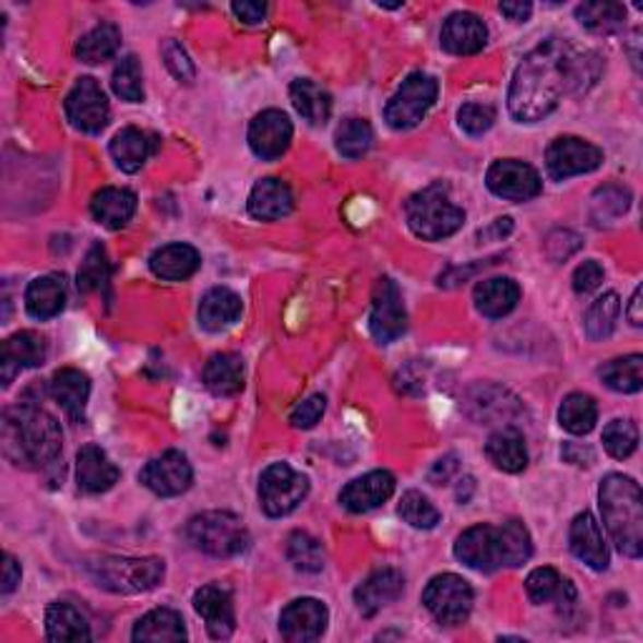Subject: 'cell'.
<instances>
[{"label":"cell","instance_id":"1","mask_svg":"<svg viewBox=\"0 0 643 643\" xmlns=\"http://www.w3.org/2000/svg\"><path fill=\"white\" fill-rule=\"evenodd\" d=\"M588 61L575 53L561 38H548L523 58L517 66L508 108L513 119L533 123L546 119L561 104L568 88H581L583 81H593L586 73Z\"/></svg>","mask_w":643,"mask_h":643},{"label":"cell","instance_id":"2","mask_svg":"<svg viewBox=\"0 0 643 643\" xmlns=\"http://www.w3.org/2000/svg\"><path fill=\"white\" fill-rule=\"evenodd\" d=\"M3 455L19 467L40 471L56 465L63 432L51 413L33 403H21L3 415Z\"/></svg>","mask_w":643,"mask_h":643},{"label":"cell","instance_id":"3","mask_svg":"<svg viewBox=\"0 0 643 643\" xmlns=\"http://www.w3.org/2000/svg\"><path fill=\"white\" fill-rule=\"evenodd\" d=\"M598 500L604 523L618 550L629 558H639L643 553V498L639 483L621 473L606 475Z\"/></svg>","mask_w":643,"mask_h":643},{"label":"cell","instance_id":"4","mask_svg":"<svg viewBox=\"0 0 643 643\" xmlns=\"http://www.w3.org/2000/svg\"><path fill=\"white\" fill-rule=\"evenodd\" d=\"M86 573L98 588L133 596L156 588L164 581L166 565L162 558H119L102 556L86 563Z\"/></svg>","mask_w":643,"mask_h":643},{"label":"cell","instance_id":"5","mask_svg":"<svg viewBox=\"0 0 643 643\" xmlns=\"http://www.w3.org/2000/svg\"><path fill=\"white\" fill-rule=\"evenodd\" d=\"M405 212L413 234L425 241L445 239L461 229L465 222V212L450 202L448 189L442 183H432V187L417 191L407 202Z\"/></svg>","mask_w":643,"mask_h":643},{"label":"cell","instance_id":"6","mask_svg":"<svg viewBox=\"0 0 643 643\" xmlns=\"http://www.w3.org/2000/svg\"><path fill=\"white\" fill-rule=\"evenodd\" d=\"M189 540L214 558H231L249 548V533L234 513L212 511L191 517Z\"/></svg>","mask_w":643,"mask_h":643},{"label":"cell","instance_id":"7","mask_svg":"<svg viewBox=\"0 0 643 643\" xmlns=\"http://www.w3.org/2000/svg\"><path fill=\"white\" fill-rule=\"evenodd\" d=\"M309 492V480L287 463H274L259 478V505L270 517L289 515Z\"/></svg>","mask_w":643,"mask_h":643},{"label":"cell","instance_id":"8","mask_svg":"<svg viewBox=\"0 0 643 643\" xmlns=\"http://www.w3.org/2000/svg\"><path fill=\"white\" fill-rule=\"evenodd\" d=\"M438 98V81L428 73H410L397 88V94L390 98L385 108V121L392 129H413L425 119L432 104Z\"/></svg>","mask_w":643,"mask_h":643},{"label":"cell","instance_id":"9","mask_svg":"<svg viewBox=\"0 0 643 643\" xmlns=\"http://www.w3.org/2000/svg\"><path fill=\"white\" fill-rule=\"evenodd\" d=\"M422 604L442 626H461L473 611L471 583L455 573L436 575L422 591Z\"/></svg>","mask_w":643,"mask_h":643},{"label":"cell","instance_id":"10","mask_svg":"<svg viewBox=\"0 0 643 643\" xmlns=\"http://www.w3.org/2000/svg\"><path fill=\"white\" fill-rule=\"evenodd\" d=\"M407 328V312L403 305V295H400L397 284L382 277L374 284L372 295V312H370V332L380 345H390Z\"/></svg>","mask_w":643,"mask_h":643},{"label":"cell","instance_id":"11","mask_svg":"<svg viewBox=\"0 0 643 643\" xmlns=\"http://www.w3.org/2000/svg\"><path fill=\"white\" fill-rule=\"evenodd\" d=\"M600 162H604V152L598 146L588 144V141L575 136L556 139L546 152L548 174L558 181L598 169Z\"/></svg>","mask_w":643,"mask_h":643},{"label":"cell","instance_id":"12","mask_svg":"<svg viewBox=\"0 0 643 643\" xmlns=\"http://www.w3.org/2000/svg\"><path fill=\"white\" fill-rule=\"evenodd\" d=\"M66 116H69V121L81 131H104L108 116H111L104 88L98 86L94 79H81L76 86H73L71 94L66 96Z\"/></svg>","mask_w":643,"mask_h":643},{"label":"cell","instance_id":"13","mask_svg":"<svg viewBox=\"0 0 643 643\" xmlns=\"http://www.w3.org/2000/svg\"><path fill=\"white\" fill-rule=\"evenodd\" d=\"M486 181L492 194L508 199V202H528L543 189L538 171L528 164L515 162V158H503V162L492 164Z\"/></svg>","mask_w":643,"mask_h":643},{"label":"cell","instance_id":"14","mask_svg":"<svg viewBox=\"0 0 643 643\" xmlns=\"http://www.w3.org/2000/svg\"><path fill=\"white\" fill-rule=\"evenodd\" d=\"M141 483L156 492L162 498H174L181 496L191 488V480H194V473H191V465L187 455H181L179 450H169V453L154 457L148 461L144 471H141Z\"/></svg>","mask_w":643,"mask_h":643},{"label":"cell","instance_id":"15","mask_svg":"<svg viewBox=\"0 0 643 643\" xmlns=\"http://www.w3.org/2000/svg\"><path fill=\"white\" fill-rule=\"evenodd\" d=\"M455 558L475 571L492 573L503 568L500 533L492 525H473L455 540Z\"/></svg>","mask_w":643,"mask_h":643},{"label":"cell","instance_id":"16","mask_svg":"<svg viewBox=\"0 0 643 643\" xmlns=\"http://www.w3.org/2000/svg\"><path fill=\"white\" fill-rule=\"evenodd\" d=\"M328 608L317 598H299L284 608L279 616V631L289 643L317 641L328 629Z\"/></svg>","mask_w":643,"mask_h":643},{"label":"cell","instance_id":"17","mask_svg":"<svg viewBox=\"0 0 643 643\" xmlns=\"http://www.w3.org/2000/svg\"><path fill=\"white\" fill-rule=\"evenodd\" d=\"M194 608L204 618L209 636L216 641L229 639L237 629V616H234V600L229 588L222 583H209L194 593Z\"/></svg>","mask_w":643,"mask_h":643},{"label":"cell","instance_id":"18","mask_svg":"<svg viewBox=\"0 0 643 643\" xmlns=\"http://www.w3.org/2000/svg\"><path fill=\"white\" fill-rule=\"evenodd\" d=\"M291 141V121L287 114L277 111V108H270V111H262L249 127V146L252 152L264 158V162H274L289 148Z\"/></svg>","mask_w":643,"mask_h":643},{"label":"cell","instance_id":"19","mask_svg":"<svg viewBox=\"0 0 643 643\" xmlns=\"http://www.w3.org/2000/svg\"><path fill=\"white\" fill-rule=\"evenodd\" d=\"M46 360V342L36 332H19L8 337L0 347V378L8 388L13 378L28 367H38Z\"/></svg>","mask_w":643,"mask_h":643},{"label":"cell","instance_id":"20","mask_svg":"<svg viewBox=\"0 0 643 643\" xmlns=\"http://www.w3.org/2000/svg\"><path fill=\"white\" fill-rule=\"evenodd\" d=\"M392 492H395V478L388 471H372L349 483L342 490L340 503L347 508L349 513H367L388 503Z\"/></svg>","mask_w":643,"mask_h":643},{"label":"cell","instance_id":"21","mask_svg":"<svg viewBox=\"0 0 643 643\" xmlns=\"http://www.w3.org/2000/svg\"><path fill=\"white\" fill-rule=\"evenodd\" d=\"M405 591L403 573H397L395 568H380L372 575H367L365 583H360L355 591V604L360 608L362 616H374L380 608L390 606L392 600H397Z\"/></svg>","mask_w":643,"mask_h":643},{"label":"cell","instance_id":"22","mask_svg":"<svg viewBox=\"0 0 643 643\" xmlns=\"http://www.w3.org/2000/svg\"><path fill=\"white\" fill-rule=\"evenodd\" d=\"M488 40V28L478 15L473 13H453L445 21L440 33V44L448 53L473 56L478 53Z\"/></svg>","mask_w":643,"mask_h":643},{"label":"cell","instance_id":"23","mask_svg":"<svg viewBox=\"0 0 643 643\" xmlns=\"http://www.w3.org/2000/svg\"><path fill=\"white\" fill-rule=\"evenodd\" d=\"M571 550L579 561L586 563L593 571H606L608 568V548L604 543L596 517L591 513H579L571 523Z\"/></svg>","mask_w":643,"mask_h":643},{"label":"cell","instance_id":"24","mask_svg":"<svg viewBox=\"0 0 643 643\" xmlns=\"http://www.w3.org/2000/svg\"><path fill=\"white\" fill-rule=\"evenodd\" d=\"M76 480L86 492H106L119 483V467L111 463L102 448L86 445L76 455Z\"/></svg>","mask_w":643,"mask_h":643},{"label":"cell","instance_id":"25","mask_svg":"<svg viewBox=\"0 0 643 643\" xmlns=\"http://www.w3.org/2000/svg\"><path fill=\"white\" fill-rule=\"evenodd\" d=\"M51 395L73 422H81L83 415H86V403L91 395L88 374L73 370V367L58 370L51 380Z\"/></svg>","mask_w":643,"mask_h":643},{"label":"cell","instance_id":"26","mask_svg":"<svg viewBox=\"0 0 643 643\" xmlns=\"http://www.w3.org/2000/svg\"><path fill=\"white\" fill-rule=\"evenodd\" d=\"M249 214L259 222H274L282 219L291 212L295 206V199H291V191L284 181L279 179H262L254 183L252 194H249Z\"/></svg>","mask_w":643,"mask_h":643},{"label":"cell","instance_id":"27","mask_svg":"<svg viewBox=\"0 0 643 643\" xmlns=\"http://www.w3.org/2000/svg\"><path fill=\"white\" fill-rule=\"evenodd\" d=\"M156 152V139L136 127H127L111 141V156L116 166L127 174H136L146 158Z\"/></svg>","mask_w":643,"mask_h":643},{"label":"cell","instance_id":"28","mask_svg":"<svg viewBox=\"0 0 643 643\" xmlns=\"http://www.w3.org/2000/svg\"><path fill=\"white\" fill-rule=\"evenodd\" d=\"M517 299H521V287L508 277H492L475 287V307L488 320H500L513 312Z\"/></svg>","mask_w":643,"mask_h":643},{"label":"cell","instance_id":"29","mask_svg":"<svg viewBox=\"0 0 643 643\" xmlns=\"http://www.w3.org/2000/svg\"><path fill=\"white\" fill-rule=\"evenodd\" d=\"M199 264H202V257H199L197 249L189 247V245L162 247V249H156L152 259H148L152 272L156 274L158 279H166V282L189 279L191 274L199 270Z\"/></svg>","mask_w":643,"mask_h":643},{"label":"cell","instance_id":"30","mask_svg":"<svg viewBox=\"0 0 643 643\" xmlns=\"http://www.w3.org/2000/svg\"><path fill=\"white\" fill-rule=\"evenodd\" d=\"M133 212H136V197H133L129 189L106 187L98 191L94 202H91V214H94V219L108 229L127 227Z\"/></svg>","mask_w":643,"mask_h":643},{"label":"cell","instance_id":"31","mask_svg":"<svg viewBox=\"0 0 643 643\" xmlns=\"http://www.w3.org/2000/svg\"><path fill=\"white\" fill-rule=\"evenodd\" d=\"M204 385L216 397H231L245 388V362L239 355H214L204 367Z\"/></svg>","mask_w":643,"mask_h":643},{"label":"cell","instance_id":"32","mask_svg":"<svg viewBox=\"0 0 643 643\" xmlns=\"http://www.w3.org/2000/svg\"><path fill=\"white\" fill-rule=\"evenodd\" d=\"M241 314V299L227 287L209 289L199 305V322L209 332H222L231 328Z\"/></svg>","mask_w":643,"mask_h":643},{"label":"cell","instance_id":"33","mask_svg":"<svg viewBox=\"0 0 643 643\" xmlns=\"http://www.w3.org/2000/svg\"><path fill=\"white\" fill-rule=\"evenodd\" d=\"M486 453L490 463L503 473H521L528 465V450L525 438L515 428H503L488 438Z\"/></svg>","mask_w":643,"mask_h":643},{"label":"cell","instance_id":"34","mask_svg":"<svg viewBox=\"0 0 643 643\" xmlns=\"http://www.w3.org/2000/svg\"><path fill=\"white\" fill-rule=\"evenodd\" d=\"M66 305V284L56 274L38 277L26 289V309L36 320H51Z\"/></svg>","mask_w":643,"mask_h":643},{"label":"cell","instance_id":"35","mask_svg":"<svg viewBox=\"0 0 643 643\" xmlns=\"http://www.w3.org/2000/svg\"><path fill=\"white\" fill-rule=\"evenodd\" d=\"M46 633L51 641H88V621L76 606L58 600L46 611Z\"/></svg>","mask_w":643,"mask_h":643},{"label":"cell","instance_id":"36","mask_svg":"<svg viewBox=\"0 0 643 643\" xmlns=\"http://www.w3.org/2000/svg\"><path fill=\"white\" fill-rule=\"evenodd\" d=\"M289 96L299 116H305V119L309 123H314V127H320V123L330 119L332 96L322 86H317L314 81H307V79L295 81L289 86Z\"/></svg>","mask_w":643,"mask_h":643},{"label":"cell","instance_id":"37","mask_svg":"<svg viewBox=\"0 0 643 643\" xmlns=\"http://www.w3.org/2000/svg\"><path fill=\"white\" fill-rule=\"evenodd\" d=\"M187 629L177 611L171 608H156L146 614L133 629V641H183Z\"/></svg>","mask_w":643,"mask_h":643},{"label":"cell","instance_id":"38","mask_svg":"<svg viewBox=\"0 0 643 643\" xmlns=\"http://www.w3.org/2000/svg\"><path fill=\"white\" fill-rule=\"evenodd\" d=\"M121 46V31L114 23H102L79 40L76 53L83 63H104L116 56Z\"/></svg>","mask_w":643,"mask_h":643},{"label":"cell","instance_id":"39","mask_svg":"<svg viewBox=\"0 0 643 643\" xmlns=\"http://www.w3.org/2000/svg\"><path fill=\"white\" fill-rule=\"evenodd\" d=\"M558 420H561V425L571 436H586L598 420V407L593 403L591 395L571 392V395L563 400L561 410H558Z\"/></svg>","mask_w":643,"mask_h":643},{"label":"cell","instance_id":"40","mask_svg":"<svg viewBox=\"0 0 643 643\" xmlns=\"http://www.w3.org/2000/svg\"><path fill=\"white\" fill-rule=\"evenodd\" d=\"M600 380L606 382V388L614 392H623V395H633L643 388V357L629 355L621 360L608 362L600 367Z\"/></svg>","mask_w":643,"mask_h":643},{"label":"cell","instance_id":"41","mask_svg":"<svg viewBox=\"0 0 643 643\" xmlns=\"http://www.w3.org/2000/svg\"><path fill=\"white\" fill-rule=\"evenodd\" d=\"M618 314H621V299L616 291H606L604 297H598L596 302L588 307L586 312V335L598 342L614 335Z\"/></svg>","mask_w":643,"mask_h":643},{"label":"cell","instance_id":"42","mask_svg":"<svg viewBox=\"0 0 643 643\" xmlns=\"http://www.w3.org/2000/svg\"><path fill=\"white\" fill-rule=\"evenodd\" d=\"M575 19L593 33H616L623 28L626 8L621 3H583L575 8Z\"/></svg>","mask_w":643,"mask_h":643},{"label":"cell","instance_id":"43","mask_svg":"<svg viewBox=\"0 0 643 643\" xmlns=\"http://www.w3.org/2000/svg\"><path fill=\"white\" fill-rule=\"evenodd\" d=\"M500 533V550H503V565L517 568L528 561L533 553L531 533L521 521H505L498 528Z\"/></svg>","mask_w":643,"mask_h":643},{"label":"cell","instance_id":"44","mask_svg":"<svg viewBox=\"0 0 643 643\" xmlns=\"http://www.w3.org/2000/svg\"><path fill=\"white\" fill-rule=\"evenodd\" d=\"M631 206V191L626 187H618V183H608V187L598 189L593 194L591 202V214L598 224H611L618 216H623Z\"/></svg>","mask_w":643,"mask_h":643},{"label":"cell","instance_id":"45","mask_svg":"<svg viewBox=\"0 0 643 643\" xmlns=\"http://www.w3.org/2000/svg\"><path fill=\"white\" fill-rule=\"evenodd\" d=\"M525 591H528V598L533 604H548V600L565 598V593H571V583L561 579V573L556 568H536L525 581Z\"/></svg>","mask_w":643,"mask_h":643},{"label":"cell","instance_id":"46","mask_svg":"<svg viewBox=\"0 0 643 643\" xmlns=\"http://www.w3.org/2000/svg\"><path fill=\"white\" fill-rule=\"evenodd\" d=\"M287 556L291 565L302 573H320L324 568V550L320 546V540L312 538L305 531L291 533L287 543Z\"/></svg>","mask_w":643,"mask_h":643},{"label":"cell","instance_id":"47","mask_svg":"<svg viewBox=\"0 0 643 643\" xmlns=\"http://www.w3.org/2000/svg\"><path fill=\"white\" fill-rule=\"evenodd\" d=\"M372 146V127L365 119H349L337 129V152L347 158H360Z\"/></svg>","mask_w":643,"mask_h":643},{"label":"cell","instance_id":"48","mask_svg":"<svg viewBox=\"0 0 643 643\" xmlns=\"http://www.w3.org/2000/svg\"><path fill=\"white\" fill-rule=\"evenodd\" d=\"M400 517H403L405 523H410L413 528H422V531L436 528V525L440 523L438 508L417 490H407L403 500H400Z\"/></svg>","mask_w":643,"mask_h":643},{"label":"cell","instance_id":"49","mask_svg":"<svg viewBox=\"0 0 643 643\" xmlns=\"http://www.w3.org/2000/svg\"><path fill=\"white\" fill-rule=\"evenodd\" d=\"M114 91L116 96H121L123 102L136 104L144 98V79H141V66L136 56L121 58L119 66L114 71Z\"/></svg>","mask_w":643,"mask_h":643},{"label":"cell","instance_id":"50","mask_svg":"<svg viewBox=\"0 0 643 643\" xmlns=\"http://www.w3.org/2000/svg\"><path fill=\"white\" fill-rule=\"evenodd\" d=\"M604 448L616 461H626L639 448V428L631 420H614L604 430Z\"/></svg>","mask_w":643,"mask_h":643},{"label":"cell","instance_id":"51","mask_svg":"<svg viewBox=\"0 0 643 643\" xmlns=\"http://www.w3.org/2000/svg\"><path fill=\"white\" fill-rule=\"evenodd\" d=\"M108 274H111V266H108V259L102 245H94L88 249L86 259H83L81 270H79V289L81 291H96L106 287Z\"/></svg>","mask_w":643,"mask_h":643},{"label":"cell","instance_id":"52","mask_svg":"<svg viewBox=\"0 0 643 643\" xmlns=\"http://www.w3.org/2000/svg\"><path fill=\"white\" fill-rule=\"evenodd\" d=\"M508 397L505 390L498 392V400H490V388H475L473 395H471V415L475 420H496V417H508L511 413H515V400L511 403H503Z\"/></svg>","mask_w":643,"mask_h":643},{"label":"cell","instance_id":"53","mask_svg":"<svg viewBox=\"0 0 643 643\" xmlns=\"http://www.w3.org/2000/svg\"><path fill=\"white\" fill-rule=\"evenodd\" d=\"M457 123L471 136H480V133L490 131L492 123H496V111L486 104H465L457 111Z\"/></svg>","mask_w":643,"mask_h":643},{"label":"cell","instance_id":"54","mask_svg":"<svg viewBox=\"0 0 643 643\" xmlns=\"http://www.w3.org/2000/svg\"><path fill=\"white\" fill-rule=\"evenodd\" d=\"M162 53H164L166 69L171 71L174 79H179L183 83L194 81V76H197L194 63H191V58H189L187 51H183L181 44H177V40H166Z\"/></svg>","mask_w":643,"mask_h":643},{"label":"cell","instance_id":"55","mask_svg":"<svg viewBox=\"0 0 643 643\" xmlns=\"http://www.w3.org/2000/svg\"><path fill=\"white\" fill-rule=\"evenodd\" d=\"M581 245H583V241L575 231L556 229V231L548 234L546 252H548L550 259H553V262H565L568 257H573L575 252H579Z\"/></svg>","mask_w":643,"mask_h":643},{"label":"cell","instance_id":"56","mask_svg":"<svg viewBox=\"0 0 643 643\" xmlns=\"http://www.w3.org/2000/svg\"><path fill=\"white\" fill-rule=\"evenodd\" d=\"M324 407H328V400H324V395H312V397H307L305 403H299V405L295 407V410H291L289 422L295 425L297 430H309V428H314V425L322 420Z\"/></svg>","mask_w":643,"mask_h":643},{"label":"cell","instance_id":"57","mask_svg":"<svg viewBox=\"0 0 643 643\" xmlns=\"http://www.w3.org/2000/svg\"><path fill=\"white\" fill-rule=\"evenodd\" d=\"M604 282V266L598 262H583L579 270L573 272V289L579 291V295H588L598 287V284Z\"/></svg>","mask_w":643,"mask_h":643},{"label":"cell","instance_id":"58","mask_svg":"<svg viewBox=\"0 0 643 643\" xmlns=\"http://www.w3.org/2000/svg\"><path fill=\"white\" fill-rule=\"evenodd\" d=\"M457 473V457L455 455H445L432 465V471L428 473V480L432 486H442V483H450V478Z\"/></svg>","mask_w":643,"mask_h":643},{"label":"cell","instance_id":"59","mask_svg":"<svg viewBox=\"0 0 643 643\" xmlns=\"http://www.w3.org/2000/svg\"><path fill=\"white\" fill-rule=\"evenodd\" d=\"M231 11H234V15H237L239 21L249 23V26H257V23L264 21L266 5L264 3H234Z\"/></svg>","mask_w":643,"mask_h":643},{"label":"cell","instance_id":"60","mask_svg":"<svg viewBox=\"0 0 643 643\" xmlns=\"http://www.w3.org/2000/svg\"><path fill=\"white\" fill-rule=\"evenodd\" d=\"M21 583V565L15 563L13 556H3V596H11L15 586Z\"/></svg>","mask_w":643,"mask_h":643},{"label":"cell","instance_id":"61","mask_svg":"<svg viewBox=\"0 0 643 643\" xmlns=\"http://www.w3.org/2000/svg\"><path fill=\"white\" fill-rule=\"evenodd\" d=\"M500 13L508 15V19L515 21V23H521V21L531 19L533 5L523 3V0H517V3H500Z\"/></svg>","mask_w":643,"mask_h":643},{"label":"cell","instance_id":"62","mask_svg":"<svg viewBox=\"0 0 643 643\" xmlns=\"http://www.w3.org/2000/svg\"><path fill=\"white\" fill-rule=\"evenodd\" d=\"M511 229H513V222L508 219V216H503V219H496V222H492V227H490V229L480 231V239H488V237L500 239V237H505V234H511Z\"/></svg>","mask_w":643,"mask_h":643},{"label":"cell","instance_id":"63","mask_svg":"<svg viewBox=\"0 0 643 643\" xmlns=\"http://www.w3.org/2000/svg\"><path fill=\"white\" fill-rule=\"evenodd\" d=\"M583 455L586 457H593V453L588 448H579V445H565L563 448V457L568 463H573V465H586L583 463Z\"/></svg>","mask_w":643,"mask_h":643},{"label":"cell","instance_id":"64","mask_svg":"<svg viewBox=\"0 0 643 643\" xmlns=\"http://www.w3.org/2000/svg\"><path fill=\"white\" fill-rule=\"evenodd\" d=\"M629 320H631L633 328H641V322H643V317H641V289L633 291V297H631V305H629Z\"/></svg>","mask_w":643,"mask_h":643}]
</instances>
